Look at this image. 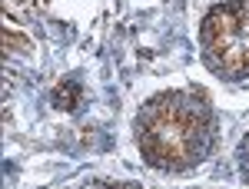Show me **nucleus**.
Returning a JSON list of instances; mask_svg holds the SVG:
<instances>
[{"label": "nucleus", "instance_id": "nucleus-1", "mask_svg": "<svg viewBox=\"0 0 249 189\" xmlns=\"http://www.w3.org/2000/svg\"><path fill=\"white\" fill-rule=\"evenodd\" d=\"M133 143L156 172H190L219 146V116L203 86L160 90L133 116Z\"/></svg>", "mask_w": 249, "mask_h": 189}, {"label": "nucleus", "instance_id": "nucleus-2", "mask_svg": "<svg viewBox=\"0 0 249 189\" xmlns=\"http://www.w3.org/2000/svg\"><path fill=\"white\" fill-rule=\"evenodd\" d=\"M199 57L219 80H249V0H219L206 10Z\"/></svg>", "mask_w": 249, "mask_h": 189}, {"label": "nucleus", "instance_id": "nucleus-3", "mask_svg": "<svg viewBox=\"0 0 249 189\" xmlns=\"http://www.w3.org/2000/svg\"><path fill=\"white\" fill-rule=\"evenodd\" d=\"M80 96H83V90H80L77 80H60L57 86H53V93H50V103L57 106V110H77L80 106Z\"/></svg>", "mask_w": 249, "mask_h": 189}, {"label": "nucleus", "instance_id": "nucleus-4", "mask_svg": "<svg viewBox=\"0 0 249 189\" xmlns=\"http://www.w3.org/2000/svg\"><path fill=\"white\" fill-rule=\"evenodd\" d=\"M80 189H143V186L133 183V179H107V176H93V179H87Z\"/></svg>", "mask_w": 249, "mask_h": 189}, {"label": "nucleus", "instance_id": "nucleus-5", "mask_svg": "<svg viewBox=\"0 0 249 189\" xmlns=\"http://www.w3.org/2000/svg\"><path fill=\"white\" fill-rule=\"evenodd\" d=\"M236 166H239V176H243V183L249 186V133L239 139V146H236Z\"/></svg>", "mask_w": 249, "mask_h": 189}]
</instances>
